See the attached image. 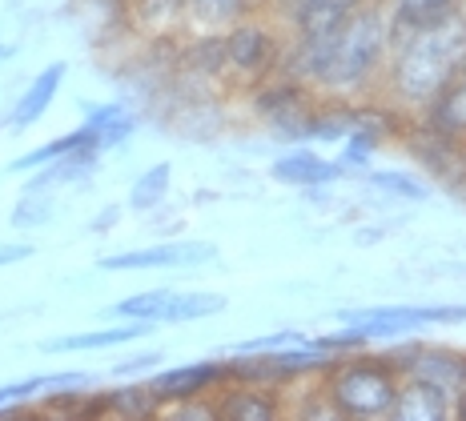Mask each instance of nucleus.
I'll return each instance as SVG.
<instances>
[{"instance_id":"nucleus-1","label":"nucleus","mask_w":466,"mask_h":421,"mask_svg":"<svg viewBox=\"0 0 466 421\" xmlns=\"http://www.w3.org/2000/svg\"><path fill=\"white\" fill-rule=\"evenodd\" d=\"M382 45H386V36H382L378 13H354L334 36L302 45L306 73L318 76L329 89H350V85H358L378 65Z\"/></svg>"},{"instance_id":"nucleus-2","label":"nucleus","mask_w":466,"mask_h":421,"mask_svg":"<svg viewBox=\"0 0 466 421\" xmlns=\"http://www.w3.org/2000/svg\"><path fill=\"white\" fill-rule=\"evenodd\" d=\"M462 56H466V25L446 16L439 25L419 28V36L398 56L394 81L410 101H431L454 81V68L462 65Z\"/></svg>"},{"instance_id":"nucleus-3","label":"nucleus","mask_w":466,"mask_h":421,"mask_svg":"<svg viewBox=\"0 0 466 421\" xmlns=\"http://www.w3.org/2000/svg\"><path fill=\"white\" fill-rule=\"evenodd\" d=\"M326 394L334 401V409H342L350 417H378V414H390L398 381L378 361H346V366L334 369Z\"/></svg>"},{"instance_id":"nucleus-4","label":"nucleus","mask_w":466,"mask_h":421,"mask_svg":"<svg viewBox=\"0 0 466 421\" xmlns=\"http://www.w3.org/2000/svg\"><path fill=\"white\" fill-rule=\"evenodd\" d=\"M221 45H226V68H233V73L246 76V81H261L278 61L274 33L254 21H238L221 36Z\"/></svg>"},{"instance_id":"nucleus-5","label":"nucleus","mask_w":466,"mask_h":421,"mask_svg":"<svg viewBox=\"0 0 466 421\" xmlns=\"http://www.w3.org/2000/svg\"><path fill=\"white\" fill-rule=\"evenodd\" d=\"M218 257L209 241H173V245H149V249H129V253H109L96 261V269L125 273V269H165V266H206Z\"/></svg>"},{"instance_id":"nucleus-6","label":"nucleus","mask_w":466,"mask_h":421,"mask_svg":"<svg viewBox=\"0 0 466 421\" xmlns=\"http://www.w3.org/2000/svg\"><path fill=\"white\" fill-rule=\"evenodd\" d=\"M346 321H354L366 337H398V333H410L419 326H431V321H466V306L454 309H370V313H346Z\"/></svg>"},{"instance_id":"nucleus-7","label":"nucleus","mask_w":466,"mask_h":421,"mask_svg":"<svg viewBox=\"0 0 466 421\" xmlns=\"http://www.w3.org/2000/svg\"><path fill=\"white\" fill-rule=\"evenodd\" d=\"M226 366H218V361H198V366H177V369H165L149 381L153 397L161 401V406H177V401H198L206 394L209 386H218V381H226Z\"/></svg>"},{"instance_id":"nucleus-8","label":"nucleus","mask_w":466,"mask_h":421,"mask_svg":"<svg viewBox=\"0 0 466 421\" xmlns=\"http://www.w3.org/2000/svg\"><path fill=\"white\" fill-rule=\"evenodd\" d=\"M390 414L402 421H442V417H451V389L426 374H414L394 394Z\"/></svg>"},{"instance_id":"nucleus-9","label":"nucleus","mask_w":466,"mask_h":421,"mask_svg":"<svg viewBox=\"0 0 466 421\" xmlns=\"http://www.w3.org/2000/svg\"><path fill=\"white\" fill-rule=\"evenodd\" d=\"M61 81H65V61H53L48 68H41V73L33 76V85L25 89V96L16 101L8 125H13V129H28V125L41 121V116L48 113V105H53L56 89H61Z\"/></svg>"},{"instance_id":"nucleus-10","label":"nucleus","mask_w":466,"mask_h":421,"mask_svg":"<svg viewBox=\"0 0 466 421\" xmlns=\"http://www.w3.org/2000/svg\"><path fill=\"white\" fill-rule=\"evenodd\" d=\"M362 0H302L298 5V28H302V41H326L342 28L350 16L358 13Z\"/></svg>"},{"instance_id":"nucleus-11","label":"nucleus","mask_w":466,"mask_h":421,"mask_svg":"<svg viewBox=\"0 0 466 421\" xmlns=\"http://www.w3.org/2000/svg\"><path fill=\"white\" fill-rule=\"evenodd\" d=\"M149 321H125V326L113 329H93V333H69V337H53L45 341V354H85V349H113L125 346V341H137L141 333H149Z\"/></svg>"},{"instance_id":"nucleus-12","label":"nucleus","mask_w":466,"mask_h":421,"mask_svg":"<svg viewBox=\"0 0 466 421\" xmlns=\"http://www.w3.org/2000/svg\"><path fill=\"white\" fill-rule=\"evenodd\" d=\"M269 173H274V181H281V185L314 189V185H329V181L342 177V165L322 161L318 153H289V156H278Z\"/></svg>"},{"instance_id":"nucleus-13","label":"nucleus","mask_w":466,"mask_h":421,"mask_svg":"<svg viewBox=\"0 0 466 421\" xmlns=\"http://www.w3.org/2000/svg\"><path fill=\"white\" fill-rule=\"evenodd\" d=\"M278 414H281L278 401L269 397V389H261L258 381H246V386L229 389L218 406V417H226V421H269Z\"/></svg>"},{"instance_id":"nucleus-14","label":"nucleus","mask_w":466,"mask_h":421,"mask_svg":"<svg viewBox=\"0 0 466 421\" xmlns=\"http://www.w3.org/2000/svg\"><path fill=\"white\" fill-rule=\"evenodd\" d=\"M85 145H96V133H93V125H89V121H85L81 129H73V133L56 136V141L41 145V149H33V153L16 156V161H13V169H16V173L36 169V165H48V161H56V156H65V153H73V149H85ZM96 149H101V145H96Z\"/></svg>"},{"instance_id":"nucleus-15","label":"nucleus","mask_w":466,"mask_h":421,"mask_svg":"<svg viewBox=\"0 0 466 421\" xmlns=\"http://www.w3.org/2000/svg\"><path fill=\"white\" fill-rule=\"evenodd\" d=\"M221 309H226V297H221V293H173L169 306L161 313V321L181 326V321L213 317V313H221Z\"/></svg>"},{"instance_id":"nucleus-16","label":"nucleus","mask_w":466,"mask_h":421,"mask_svg":"<svg viewBox=\"0 0 466 421\" xmlns=\"http://www.w3.org/2000/svg\"><path fill=\"white\" fill-rule=\"evenodd\" d=\"M169 181H173V165L169 161H161V165H153V169H145L137 181H133V189H129V209H157V205L165 201V193H169Z\"/></svg>"},{"instance_id":"nucleus-17","label":"nucleus","mask_w":466,"mask_h":421,"mask_svg":"<svg viewBox=\"0 0 466 421\" xmlns=\"http://www.w3.org/2000/svg\"><path fill=\"white\" fill-rule=\"evenodd\" d=\"M89 125H93L96 145H101V149H113V145H121L125 136L137 129L133 113H125L121 105H101V109H93L89 113Z\"/></svg>"},{"instance_id":"nucleus-18","label":"nucleus","mask_w":466,"mask_h":421,"mask_svg":"<svg viewBox=\"0 0 466 421\" xmlns=\"http://www.w3.org/2000/svg\"><path fill=\"white\" fill-rule=\"evenodd\" d=\"M410 369H414V374L434 377L446 389H462V394H466V357H454V354H439V349H431V354H419V366H410Z\"/></svg>"},{"instance_id":"nucleus-19","label":"nucleus","mask_w":466,"mask_h":421,"mask_svg":"<svg viewBox=\"0 0 466 421\" xmlns=\"http://www.w3.org/2000/svg\"><path fill=\"white\" fill-rule=\"evenodd\" d=\"M69 386H85L81 374H56V377H25V381H8L0 386V409L13 406V401H25V397H36L45 389H69Z\"/></svg>"},{"instance_id":"nucleus-20","label":"nucleus","mask_w":466,"mask_h":421,"mask_svg":"<svg viewBox=\"0 0 466 421\" xmlns=\"http://www.w3.org/2000/svg\"><path fill=\"white\" fill-rule=\"evenodd\" d=\"M173 289H145V293H133V297H125L121 306H116V317L125 321H149V326H157L165 306H169Z\"/></svg>"},{"instance_id":"nucleus-21","label":"nucleus","mask_w":466,"mask_h":421,"mask_svg":"<svg viewBox=\"0 0 466 421\" xmlns=\"http://www.w3.org/2000/svg\"><path fill=\"white\" fill-rule=\"evenodd\" d=\"M434 121L442 125L446 133H466V81L462 85H446L439 93V105H434Z\"/></svg>"},{"instance_id":"nucleus-22","label":"nucleus","mask_w":466,"mask_h":421,"mask_svg":"<svg viewBox=\"0 0 466 421\" xmlns=\"http://www.w3.org/2000/svg\"><path fill=\"white\" fill-rule=\"evenodd\" d=\"M398 13L410 28H426L454 16V0H398Z\"/></svg>"},{"instance_id":"nucleus-23","label":"nucleus","mask_w":466,"mask_h":421,"mask_svg":"<svg viewBox=\"0 0 466 421\" xmlns=\"http://www.w3.org/2000/svg\"><path fill=\"white\" fill-rule=\"evenodd\" d=\"M105 406L113 409V414H129V417H149L153 409L161 406L157 397H153V389H141V386H133V389H116V394L105 397Z\"/></svg>"},{"instance_id":"nucleus-24","label":"nucleus","mask_w":466,"mask_h":421,"mask_svg":"<svg viewBox=\"0 0 466 421\" xmlns=\"http://www.w3.org/2000/svg\"><path fill=\"white\" fill-rule=\"evenodd\" d=\"M189 65L206 76H218L221 68H226V45H221V36H201V41H193Z\"/></svg>"},{"instance_id":"nucleus-25","label":"nucleus","mask_w":466,"mask_h":421,"mask_svg":"<svg viewBox=\"0 0 466 421\" xmlns=\"http://www.w3.org/2000/svg\"><path fill=\"white\" fill-rule=\"evenodd\" d=\"M249 0H186V8L201 21H233L246 13Z\"/></svg>"},{"instance_id":"nucleus-26","label":"nucleus","mask_w":466,"mask_h":421,"mask_svg":"<svg viewBox=\"0 0 466 421\" xmlns=\"http://www.w3.org/2000/svg\"><path fill=\"white\" fill-rule=\"evenodd\" d=\"M370 181L378 185V189L398 193V197H406V201H422L426 197V185L402 177V173H370Z\"/></svg>"},{"instance_id":"nucleus-27","label":"nucleus","mask_w":466,"mask_h":421,"mask_svg":"<svg viewBox=\"0 0 466 421\" xmlns=\"http://www.w3.org/2000/svg\"><path fill=\"white\" fill-rule=\"evenodd\" d=\"M137 13H141V21H149V25H165L177 13H186V0H137Z\"/></svg>"},{"instance_id":"nucleus-28","label":"nucleus","mask_w":466,"mask_h":421,"mask_svg":"<svg viewBox=\"0 0 466 421\" xmlns=\"http://www.w3.org/2000/svg\"><path fill=\"white\" fill-rule=\"evenodd\" d=\"M366 333L358 329V326H350V329H342V333H329V337H318V341H309V346H318L322 354H334V349H358V346H366Z\"/></svg>"},{"instance_id":"nucleus-29","label":"nucleus","mask_w":466,"mask_h":421,"mask_svg":"<svg viewBox=\"0 0 466 421\" xmlns=\"http://www.w3.org/2000/svg\"><path fill=\"white\" fill-rule=\"evenodd\" d=\"M48 201H33V193H25V201H21V209L13 213V225L16 229H25V225H41V221H48Z\"/></svg>"},{"instance_id":"nucleus-30","label":"nucleus","mask_w":466,"mask_h":421,"mask_svg":"<svg viewBox=\"0 0 466 421\" xmlns=\"http://www.w3.org/2000/svg\"><path fill=\"white\" fill-rule=\"evenodd\" d=\"M149 366H161V354H141V357H129V361H116L113 374H141Z\"/></svg>"},{"instance_id":"nucleus-31","label":"nucleus","mask_w":466,"mask_h":421,"mask_svg":"<svg viewBox=\"0 0 466 421\" xmlns=\"http://www.w3.org/2000/svg\"><path fill=\"white\" fill-rule=\"evenodd\" d=\"M28 257H33V245H5V249H0V269L16 266V261H28Z\"/></svg>"},{"instance_id":"nucleus-32","label":"nucleus","mask_w":466,"mask_h":421,"mask_svg":"<svg viewBox=\"0 0 466 421\" xmlns=\"http://www.w3.org/2000/svg\"><path fill=\"white\" fill-rule=\"evenodd\" d=\"M113 221H116V209H109V213H105V217H101V221H96V225H93V229H105V225H113Z\"/></svg>"},{"instance_id":"nucleus-33","label":"nucleus","mask_w":466,"mask_h":421,"mask_svg":"<svg viewBox=\"0 0 466 421\" xmlns=\"http://www.w3.org/2000/svg\"><path fill=\"white\" fill-rule=\"evenodd\" d=\"M5 56H13V45H5V48H0V61H5Z\"/></svg>"}]
</instances>
